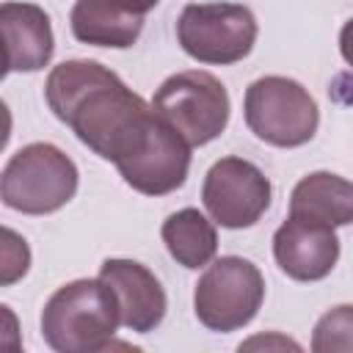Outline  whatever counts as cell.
<instances>
[{
  "instance_id": "16",
  "label": "cell",
  "mask_w": 353,
  "mask_h": 353,
  "mask_svg": "<svg viewBox=\"0 0 353 353\" xmlns=\"http://www.w3.org/2000/svg\"><path fill=\"white\" fill-rule=\"evenodd\" d=\"M314 353H353V303H339L320 314L312 331Z\"/></svg>"
},
{
  "instance_id": "19",
  "label": "cell",
  "mask_w": 353,
  "mask_h": 353,
  "mask_svg": "<svg viewBox=\"0 0 353 353\" xmlns=\"http://www.w3.org/2000/svg\"><path fill=\"white\" fill-rule=\"evenodd\" d=\"M256 345H265V347H270V345H281V347H295V350H301V345L298 342H292V339H284V336H256V339H248V342H243L240 345V350L243 347H256Z\"/></svg>"
},
{
  "instance_id": "6",
  "label": "cell",
  "mask_w": 353,
  "mask_h": 353,
  "mask_svg": "<svg viewBox=\"0 0 353 353\" xmlns=\"http://www.w3.org/2000/svg\"><path fill=\"white\" fill-rule=\"evenodd\" d=\"M256 17L243 3H188L176 19L179 47L199 63L229 66L256 44Z\"/></svg>"
},
{
  "instance_id": "11",
  "label": "cell",
  "mask_w": 353,
  "mask_h": 353,
  "mask_svg": "<svg viewBox=\"0 0 353 353\" xmlns=\"http://www.w3.org/2000/svg\"><path fill=\"white\" fill-rule=\"evenodd\" d=\"M99 279L113 290L119 303V317L127 331L149 334L163 323L168 298L160 279L146 265L135 259L110 256L99 265Z\"/></svg>"
},
{
  "instance_id": "12",
  "label": "cell",
  "mask_w": 353,
  "mask_h": 353,
  "mask_svg": "<svg viewBox=\"0 0 353 353\" xmlns=\"http://www.w3.org/2000/svg\"><path fill=\"white\" fill-rule=\"evenodd\" d=\"M0 30L6 44V74L11 72H39L52 61L55 36L50 14L36 3H3Z\"/></svg>"
},
{
  "instance_id": "10",
  "label": "cell",
  "mask_w": 353,
  "mask_h": 353,
  "mask_svg": "<svg viewBox=\"0 0 353 353\" xmlns=\"http://www.w3.org/2000/svg\"><path fill=\"white\" fill-rule=\"evenodd\" d=\"M273 259L292 281H320L339 262V237L334 226L290 212L273 234Z\"/></svg>"
},
{
  "instance_id": "4",
  "label": "cell",
  "mask_w": 353,
  "mask_h": 353,
  "mask_svg": "<svg viewBox=\"0 0 353 353\" xmlns=\"http://www.w3.org/2000/svg\"><path fill=\"white\" fill-rule=\"evenodd\" d=\"M243 116L248 130L279 149H298L309 143L320 127L314 97L292 77L265 74L245 88Z\"/></svg>"
},
{
  "instance_id": "20",
  "label": "cell",
  "mask_w": 353,
  "mask_h": 353,
  "mask_svg": "<svg viewBox=\"0 0 353 353\" xmlns=\"http://www.w3.org/2000/svg\"><path fill=\"white\" fill-rule=\"evenodd\" d=\"M130 3H132V6H138L143 14H149V11H152V8H154L160 0H130Z\"/></svg>"
},
{
  "instance_id": "13",
  "label": "cell",
  "mask_w": 353,
  "mask_h": 353,
  "mask_svg": "<svg viewBox=\"0 0 353 353\" xmlns=\"http://www.w3.org/2000/svg\"><path fill=\"white\" fill-rule=\"evenodd\" d=\"M143 19L146 14L130 0H74L69 28L80 44L127 50L138 41Z\"/></svg>"
},
{
  "instance_id": "9",
  "label": "cell",
  "mask_w": 353,
  "mask_h": 353,
  "mask_svg": "<svg viewBox=\"0 0 353 353\" xmlns=\"http://www.w3.org/2000/svg\"><path fill=\"white\" fill-rule=\"evenodd\" d=\"M190 143L160 116H154L141 149L119 163L121 179L143 196H165L185 185L190 171Z\"/></svg>"
},
{
  "instance_id": "18",
  "label": "cell",
  "mask_w": 353,
  "mask_h": 353,
  "mask_svg": "<svg viewBox=\"0 0 353 353\" xmlns=\"http://www.w3.org/2000/svg\"><path fill=\"white\" fill-rule=\"evenodd\" d=\"M339 52H342L345 63L353 66V17H350V19L342 25V30H339Z\"/></svg>"
},
{
  "instance_id": "1",
  "label": "cell",
  "mask_w": 353,
  "mask_h": 353,
  "mask_svg": "<svg viewBox=\"0 0 353 353\" xmlns=\"http://www.w3.org/2000/svg\"><path fill=\"white\" fill-rule=\"evenodd\" d=\"M44 99L80 143L113 165L130 160L149 135L154 108L99 61H63L50 69Z\"/></svg>"
},
{
  "instance_id": "8",
  "label": "cell",
  "mask_w": 353,
  "mask_h": 353,
  "mask_svg": "<svg viewBox=\"0 0 353 353\" xmlns=\"http://www.w3.org/2000/svg\"><path fill=\"white\" fill-rule=\"evenodd\" d=\"M273 188L259 165L243 157H221L210 165L201 201L210 218L223 229H248L270 207Z\"/></svg>"
},
{
  "instance_id": "5",
  "label": "cell",
  "mask_w": 353,
  "mask_h": 353,
  "mask_svg": "<svg viewBox=\"0 0 353 353\" xmlns=\"http://www.w3.org/2000/svg\"><path fill=\"white\" fill-rule=\"evenodd\" d=\"M152 108L190 146H204L226 130L232 102L226 85L215 74L204 69H185L160 83L152 97Z\"/></svg>"
},
{
  "instance_id": "2",
  "label": "cell",
  "mask_w": 353,
  "mask_h": 353,
  "mask_svg": "<svg viewBox=\"0 0 353 353\" xmlns=\"http://www.w3.org/2000/svg\"><path fill=\"white\" fill-rule=\"evenodd\" d=\"M119 325L116 295L99 276L58 287L41 309V336L58 353L108 350Z\"/></svg>"
},
{
  "instance_id": "3",
  "label": "cell",
  "mask_w": 353,
  "mask_h": 353,
  "mask_svg": "<svg viewBox=\"0 0 353 353\" xmlns=\"http://www.w3.org/2000/svg\"><path fill=\"white\" fill-rule=\"evenodd\" d=\"M80 185L74 160L55 143L36 141L14 152L0 174V196L22 215H50L66 207Z\"/></svg>"
},
{
  "instance_id": "15",
  "label": "cell",
  "mask_w": 353,
  "mask_h": 353,
  "mask_svg": "<svg viewBox=\"0 0 353 353\" xmlns=\"http://www.w3.org/2000/svg\"><path fill=\"white\" fill-rule=\"evenodd\" d=\"M160 237H163L171 259H176V265H182L188 270L207 268L218 254L215 221H210L196 207L171 212L160 226Z\"/></svg>"
},
{
  "instance_id": "14",
  "label": "cell",
  "mask_w": 353,
  "mask_h": 353,
  "mask_svg": "<svg viewBox=\"0 0 353 353\" xmlns=\"http://www.w3.org/2000/svg\"><path fill=\"white\" fill-rule=\"evenodd\" d=\"M290 212L334 229L347 226L353 223V182L331 171H312L292 188Z\"/></svg>"
},
{
  "instance_id": "17",
  "label": "cell",
  "mask_w": 353,
  "mask_h": 353,
  "mask_svg": "<svg viewBox=\"0 0 353 353\" xmlns=\"http://www.w3.org/2000/svg\"><path fill=\"white\" fill-rule=\"evenodd\" d=\"M0 268H3V273H0V284L3 287H11L14 281H19L25 273H28V268H30V248H28V243H25V237H19L14 229H3V251H0Z\"/></svg>"
},
{
  "instance_id": "7",
  "label": "cell",
  "mask_w": 353,
  "mask_h": 353,
  "mask_svg": "<svg viewBox=\"0 0 353 353\" xmlns=\"http://www.w3.org/2000/svg\"><path fill=\"white\" fill-rule=\"evenodd\" d=\"M265 301V279L245 256H221L207 265L193 290V312L210 331L229 334L248 325Z\"/></svg>"
}]
</instances>
